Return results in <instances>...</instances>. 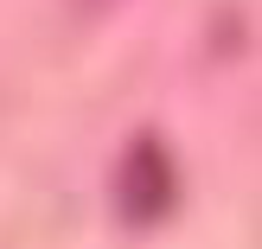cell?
I'll use <instances>...</instances> for the list:
<instances>
[{"label":"cell","instance_id":"1","mask_svg":"<svg viewBox=\"0 0 262 249\" xmlns=\"http://www.w3.org/2000/svg\"><path fill=\"white\" fill-rule=\"evenodd\" d=\"M115 198H122V217H128V224H160V217L173 211V198H179V166H173V153H166L154 134L128 141L122 173H115Z\"/></svg>","mask_w":262,"mask_h":249},{"label":"cell","instance_id":"2","mask_svg":"<svg viewBox=\"0 0 262 249\" xmlns=\"http://www.w3.org/2000/svg\"><path fill=\"white\" fill-rule=\"evenodd\" d=\"M77 7H109V0H77Z\"/></svg>","mask_w":262,"mask_h":249}]
</instances>
